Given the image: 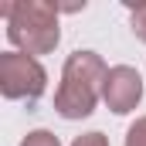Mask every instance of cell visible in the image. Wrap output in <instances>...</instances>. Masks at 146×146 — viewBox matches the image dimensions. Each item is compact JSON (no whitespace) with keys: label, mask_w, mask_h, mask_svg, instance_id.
<instances>
[{"label":"cell","mask_w":146,"mask_h":146,"mask_svg":"<svg viewBox=\"0 0 146 146\" xmlns=\"http://www.w3.org/2000/svg\"><path fill=\"white\" fill-rule=\"evenodd\" d=\"M106 61L95 51H75L65 61L61 85L54 92V109L61 119H85L92 115L99 95H106Z\"/></svg>","instance_id":"obj_1"},{"label":"cell","mask_w":146,"mask_h":146,"mask_svg":"<svg viewBox=\"0 0 146 146\" xmlns=\"http://www.w3.org/2000/svg\"><path fill=\"white\" fill-rule=\"evenodd\" d=\"M58 3L48 0H7L0 3V14L7 21V37L21 54H48L58 48Z\"/></svg>","instance_id":"obj_2"},{"label":"cell","mask_w":146,"mask_h":146,"mask_svg":"<svg viewBox=\"0 0 146 146\" xmlns=\"http://www.w3.org/2000/svg\"><path fill=\"white\" fill-rule=\"evenodd\" d=\"M44 88H48V75L37 65V58L21 54V51L0 54V92H3V99L34 102V99H41Z\"/></svg>","instance_id":"obj_3"},{"label":"cell","mask_w":146,"mask_h":146,"mask_svg":"<svg viewBox=\"0 0 146 146\" xmlns=\"http://www.w3.org/2000/svg\"><path fill=\"white\" fill-rule=\"evenodd\" d=\"M106 102H109L112 112H133L139 106V99H143V78L136 68H129V65H115L109 68L106 75V95H102Z\"/></svg>","instance_id":"obj_4"},{"label":"cell","mask_w":146,"mask_h":146,"mask_svg":"<svg viewBox=\"0 0 146 146\" xmlns=\"http://www.w3.org/2000/svg\"><path fill=\"white\" fill-rule=\"evenodd\" d=\"M129 24H133V34L139 37V41H146V3H136V7H133Z\"/></svg>","instance_id":"obj_5"},{"label":"cell","mask_w":146,"mask_h":146,"mask_svg":"<svg viewBox=\"0 0 146 146\" xmlns=\"http://www.w3.org/2000/svg\"><path fill=\"white\" fill-rule=\"evenodd\" d=\"M21 146H61V143H58L54 133H48V129H34V133H27V139H24Z\"/></svg>","instance_id":"obj_6"},{"label":"cell","mask_w":146,"mask_h":146,"mask_svg":"<svg viewBox=\"0 0 146 146\" xmlns=\"http://www.w3.org/2000/svg\"><path fill=\"white\" fill-rule=\"evenodd\" d=\"M126 146H146V115H143V119H136V122L129 126V133H126Z\"/></svg>","instance_id":"obj_7"},{"label":"cell","mask_w":146,"mask_h":146,"mask_svg":"<svg viewBox=\"0 0 146 146\" xmlns=\"http://www.w3.org/2000/svg\"><path fill=\"white\" fill-rule=\"evenodd\" d=\"M72 146H109V139H106L102 133H85V136H78Z\"/></svg>","instance_id":"obj_8"}]
</instances>
